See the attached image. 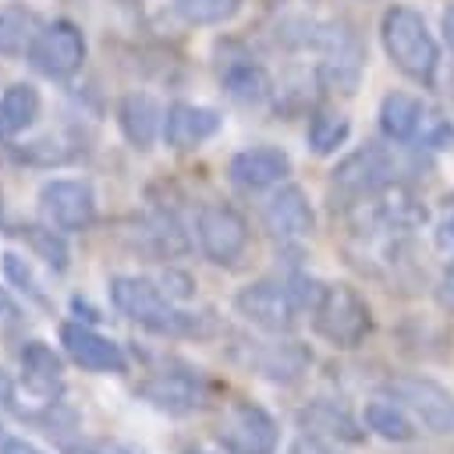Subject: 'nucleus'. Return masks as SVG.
Returning <instances> with one entry per match:
<instances>
[{
	"label": "nucleus",
	"instance_id": "14",
	"mask_svg": "<svg viewBox=\"0 0 454 454\" xmlns=\"http://www.w3.org/2000/svg\"><path fill=\"white\" fill-rule=\"evenodd\" d=\"M262 223L273 238L280 241H294L316 231V213L309 195L298 184H280L266 202H262Z\"/></svg>",
	"mask_w": 454,
	"mask_h": 454
},
{
	"label": "nucleus",
	"instance_id": "16",
	"mask_svg": "<svg viewBox=\"0 0 454 454\" xmlns=\"http://www.w3.org/2000/svg\"><path fill=\"white\" fill-rule=\"evenodd\" d=\"M223 117L213 106H199V103H170L163 114V142L177 153L184 149H199L202 142H209L220 131Z\"/></svg>",
	"mask_w": 454,
	"mask_h": 454
},
{
	"label": "nucleus",
	"instance_id": "30",
	"mask_svg": "<svg viewBox=\"0 0 454 454\" xmlns=\"http://www.w3.org/2000/svg\"><path fill=\"white\" fill-rule=\"evenodd\" d=\"M160 287L181 305V301H188L192 294H195V280L184 273V270H174V266H167L163 273H160Z\"/></svg>",
	"mask_w": 454,
	"mask_h": 454
},
{
	"label": "nucleus",
	"instance_id": "23",
	"mask_svg": "<svg viewBox=\"0 0 454 454\" xmlns=\"http://www.w3.org/2000/svg\"><path fill=\"white\" fill-rule=\"evenodd\" d=\"M43 110V96L32 82H14L0 96V138L21 135Z\"/></svg>",
	"mask_w": 454,
	"mask_h": 454
},
{
	"label": "nucleus",
	"instance_id": "34",
	"mask_svg": "<svg viewBox=\"0 0 454 454\" xmlns=\"http://www.w3.org/2000/svg\"><path fill=\"white\" fill-rule=\"evenodd\" d=\"M0 454H39L32 443H25V440H0Z\"/></svg>",
	"mask_w": 454,
	"mask_h": 454
},
{
	"label": "nucleus",
	"instance_id": "10",
	"mask_svg": "<svg viewBox=\"0 0 454 454\" xmlns=\"http://www.w3.org/2000/svg\"><path fill=\"white\" fill-rule=\"evenodd\" d=\"M195 238L209 262L231 266L248 248V223L245 216L227 202H206L195 213Z\"/></svg>",
	"mask_w": 454,
	"mask_h": 454
},
{
	"label": "nucleus",
	"instance_id": "2",
	"mask_svg": "<svg viewBox=\"0 0 454 454\" xmlns=\"http://www.w3.org/2000/svg\"><path fill=\"white\" fill-rule=\"evenodd\" d=\"M380 39H383V50L387 57L394 60V67L433 89L436 85V71H440V46L429 32V25L422 21L419 11L404 7V4H394L383 11V21H380Z\"/></svg>",
	"mask_w": 454,
	"mask_h": 454
},
{
	"label": "nucleus",
	"instance_id": "26",
	"mask_svg": "<svg viewBox=\"0 0 454 454\" xmlns=\"http://www.w3.org/2000/svg\"><path fill=\"white\" fill-rule=\"evenodd\" d=\"M348 135H351V121H348L340 110H333V106H316V110L309 114V131H305V138H309V149H312V153L326 156V153L340 149V145L348 142Z\"/></svg>",
	"mask_w": 454,
	"mask_h": 454
},
{
	"label": "nucleus",
	"instance_id": "9",
	"mask_svg": "<svg viewBox=\"0 0 454 454\" xmlns=\"http://www.w3.org/2000/svg\"><path fill=\"white\" fill-rule=\"evenodd\" d=\"M39 216L43 223L64 231V234H78L85 227H92L96 220V192L85 177H53L39 188Z\"/></svg>",
	"mask_w": 454,
	"mask_h": 454
},
{
	"label": "nucleus",
	"instance_id": "7",
	"mask_svg": "<svg viewBox=\"0 0 454 454\" xmlns=\"http://www.w3.org/2000/svg\"><path fill=\"white\" fill-rule=\"evenodd\" d=\"M135 397H142V401L153 404L156 411L188 415V411H199V408L209 401V383H206V376H202L199 369L174 365V369L149 372V376L135 387Z\"/></svg>",
	"mask_w": 454,
	"mask_h": 454
},
{
	"label": "nucleus",
	"instance_id": "27",
	"mask_svg": "<svg viewBox=\"0 0 454 454\" xmlns=\"http://www.w3.org/2000/svg\"><path fill=\"white\" fill-rule=\"evenodd\" d=\"M21 238L28 241V248H32L53 273H64V270H67L71 252H67L64 231L50 227V223H28V227H21Z\"/></svg>",
	"mask_w": 454,
	"mask_h": 454
},
{
	"label": "nucleus",
	"instance_id": "21",
	"mask_svg": "<svg viewBox=\"0 0 454 454\" xmlns=\"http://www.w3.org/2000/svg\"><path fill=\"white\" fill-rule=\"evenodd\" d=\"M298 426L319 440H340V443H362L365 440V429L344 408H337L330 401H309L305 408H298Z\"/></svg>",
	"mask_w": 454,
	"mask_h": 454
},
{
	"label": "nucleus",
	"instance_id": "35",
	"mask_svg": "<svg viewBox=\"0 0 454 454\" xmlns=\"http://www.w3.org/2000/svg\"><path fill=\"white\" fill-rule=\"evenodd\" d=\"M0 404L4 408L14 404V380H11V372H4V365H0Z\"/></svg>",
	"mask_w": 454,
	"mask_h": 454
},
{
	"label": "nucleus",
	"instance_id": "6",
	"mask_svg": "<svg viewBox=\"0 0 454 454\" xmlns=\"http://www.w3.org/2000/svg\"><path fill=\"white\" fill-rule=\"evenodd\" d=\"M390 181H394V160L380 145H362L333 167L330 188H333V199H340V209H348V206L376 195Z\"/></svg>",
	"mask_w": 454,
	"mask_h": 454
},
{
	"label": "nucleus",
	"instance_id": "8",
	"mask_svg": "<svg viewBox=\"0 0 454 454\" xmlns=\"http://www.w3.org/2000/svg\"><path fill=\"white\" fill-rule=\"evenodd\" d=\"M390 397L401 401L415 422H422L429 433L436 436H447L454 433V390H447L443 383L429 380V376H415V372H404V376H394L387 383Z\"/></svg>",
	"mask_w": 454,
	"mask_h": 454
},
{
	"label": "nucleus",
	"instance_id": "18",
	"mask_svg": "<svg viewBox=\"0 0 454 454\" xmlns=\"http://www.w3.org/2000/svg\"><path fill=\"white\" fill-rule=\"evenodd\" d=\"M21 362V383L46 404H53L64 390V362L46 340H28L18 355Z\"/></svg>",
	"mask_w": 454,
	"mask_h": 454
},
{
	"label": "nucleus",
	"instance_id": "3",
	"mask_svg": "<svg viewBox=\"0 0 454 454\" xmlns=\"http://www.w3.org/2000/svg\"><path fill=\"white\" fill-rule=\"evenodd\" d=\"M312 330L326 344L351 351L372 333V309L351 284H323V294L312 309Z\"/></svg>",
	"mask_w": 454,
	"mask_h": 454
},
{
	"label": "nucleus",
	"instance_id": "11",
	"mask_svg": "<svg viewBox=\"0 0 454 454\" xmlns=\"http://www.w3.org/2000/svg\"><path fill=\"white\" fill-rule=\"evenodd\" d=\"M220 443L227 454H273L277 422L252 401H234L220 422Z\"/></svg>",
	"mask_w": 454,
	"mask_h": 454
},
{
	"label": "nucleus",
	"instance_id": "17",
	"mask_svg": "<svg viewBox=\"0 0 454 454\" xmlns=\"http://www.w3.org/2000/svg\"><path fill=\"white\" fill-rule=\"evenodd\" d=\"M163 106L149 92H128L117 103V128L131 149H153L156 138H163Z\"/></svg>",
	"mask_w": 454,
	"mask_h": 454
},
{
	"label": "nucleus",
	"instance_id": "29",
	"mask_svg": "<svg viewBox=\"0 0 454 454\" xmlns=\"http://www.w3.org/2000/svg\"><path fill=\"white\" fill-rule=\"evenodd\" d=\"M0 259H4V277H7V280H11V284H14L18 291H21V294H28V298H32L35 305H50L25 255H18V252H4Z\"/></svg>",
	"mask_w": 454,
	"mask_h": 454
},
{
	"label": "nucleus",
	"instance_id": "15",
	"mask_svg": "<svg viewBox=\"0 0 454 454\" xmlns=\"http://www.w3.org/2000/svg\"><path fill=\"white\" fill-rule=\"evenodd\" d=\"M291 174V156L280 145H252L231 156L227 163V177L241 188V192H259L270 188L277 181H284Z\"/></svg>",
	"mask_w": 454,
	"mask_h": 454
},
{
	"label": "nucleus",
	"instance_id": "5",
	"mask_svg": "<svg viewBox=\"0 0 454 454\" xmlns=\"http://www.w3.org/2000/svg\"><path fill=\"white\" fill-rule=\"evenodd\" d=\"M85 35L74 21L67 18H57V21H46L39 28V35L32 39L28 46V64L43 74V78H53V82H67L82 71L85 64Z\"/></svg>",
	"mask_w": 454,
	"mask_h": 454
},
{
	"label": "nucleus",
	"instance_id": "37",
	"mask_svg": "<svg viewBox=\"0 0 454 454\" xmlns=\"http://www.w3.org/2000/svg\"><path fill=\"white\" fill-rule=\"evenodd\" d=\"M0 312H11V316L18 312V309H14V301H11V298H7L4 291H0Z\"/></svg>",
	"mask_w": 454,
	"mask_h": 454
},
{
	"label": "nucleus",
	"instance_id": "19",
	"mask_svg": "<svg viewBox=\"0 0 454 454\" xmlns=\"http://www.w3.org/2000/svg\"><path fill=\"white\" fill-rule=\"evenodd\" d=\"M135 245L149 255V259H177L188 252V238L174 216V209L167 206H156L153 213H145L138 220V231H135Z\"/></svg>",
	"mask_w": 454,
	"mask_h": 454
},
{
	"label": "nucleus",
	"instance_id": "1",
	"mask_svg": "<svg viewBox=\"0 0 454 454\" xmlns=\"http://www.w3.org/2000/svg\"><path fill=\"white\" fill-rule=\"evenodd\" d=\"M110 301L121 316L138 323L149 333L160 337H209L213 319L195 316L188 309H177V301L160 287V280L149 277H110Z\"/></svg>",
	"mask_w": 454,
	"mask_h": 454
},
{
	"label": "nucleus",
	"instance_id": "33",
	"mask_svg": "<svg viewBox=\"0 0 454 454\" xmlns=\"http://www.w3.org/2000/svg\"><path fill=\"white\" fill-rule=\"evenodd\" d=\"M440 301L454 312V259L443 266V273H440Z\"/></svg>",
	"mask_w": 454,
	"mask_h": 454
},
{
	"label": "nucleus",
	"instance_id": "12",
	"mask_svg": "<svg viewBox=\"0 0 454 454\" xmlns=\"http://www.w3.org/2000/svg\"><path fill=\"white\" fill-rule=\"evenodd\" d=\"M60 344L67 351V358L85 369V372H99V376H121L128 372V355L117 340L103 337L99 330L85 326V323H60Z\"/></svg>",
	"mask_w": 454,
	"mask_h": 454
},
{
	"label": "nucleus",
	"instance_id": "24",
	"mask_svg": "<svg viewBox=\"0 0 454 454\" xmlns=\"http://www.w3.org/2000/svg\"><path fill=\"white\" fill-rule=\"evenodd\" d=\"M362 422H365V429H372L376 436L394 440V443H408V440H415V433H419L411 411H408L401 401H394V397H376V401H369Z\"/></svg>",
	"mask_w": 454,
	"mask_h": 454
},
{
	"label": "nucleus",
	"instance_id": "31",
	"mask_svg": "<svg viewBox=\"0 0 454 454\" xmlns=\"http://www.w3.org/2000/svg\"><path fill=\"white\" fill-rule=\"evenodd\" d=\"M67 450H78V454H131L128 447H121V443H106V440H96V443H78V447H67Z\"/></svg>",
	"mask_w": 454,
	"mask_h": 454
},
{
	"label": "nucleus",
	"instance_id": "28",
	"mask_svg": "<svg viewBox=\"0 0 454 454\" xmlns=\"http://www.w3.org/2000/svg\"><path fill=\"white\" fill-rule=\"evenodd\" d=\"M245 0H170L184 25H223L241 11Z\"/></svg>",
	"mask_w": 454,
	"mask_h": 454
},
{
	"label": "nucleus",
	"instance_id": "36",
	"mask_svg": "<svg viewBox=\"0 0 454 454\" xmlns=\"http://www.w3.org/2000/svg\"><path fill=\"white\" fill-rule=\"evenodd\" d=\"M443 35H447V43L454 46V7L443 11Z\"/></svg>",
	"mask_w": 454,
	"mask_h": 454
},
{
	"label": "nucleus",
	"instance_id": "32",
	"mask_svg": "<svg viewBox=\"0 0 454 454\" xmlns=\"http://www.w3.org/2000/svg\"><path fill=\"white\" fill-rule=\"evenodd\" d=\"M291 454H330V447L319 440V436H298L294 443H291Z\"/></svg>",
	"mask_w": 454,
	"mask_h": 454
},
{
	"label": "nucleus",
	"instance_id": "22",
	"mask_svg": "<svg viewBox=\"0 0 454 454\" xmlns=\"http://www.w3.org/2000/svg\"><path fill=\"white\" fill-rule=\"evenodd\" d=\"M426 121V110H422V99L408 96V92H387L383 103H380V128L390 142H411L419 135Z\"/></svg>",
	"mask_w": 454,
	"mask_h": 454
},
{
	"label": "nucleus",
	"instance_id": "20",
	"mask_svg": "<svg viewBox=\"0 0 454 454\" xmlns=\"http://www.w3.org/2000/svg\"><path fill=\"white\" fill-rule=\"evenodd\" d=\"M312 362V351L298 340H273V344H255L248 348V365L277 383H291L298 380Z\"/></svg>",
	"mask_w": 454,
	"mask_h": 454
},
{
	"label": "nucleus",
	"instance_id": "38",
	"mask_svg": "<svg viewBox=\"0 0 454 454\" xmlns=\"http://www.w3.org/2000/svg\"><path fill=\"white\" fill-rule=\"evenodd\" d=\"M188 454H209V450H188Z\"/></svg>",
	"mask_w": 454,
	"mask_h": 454
},
{
	"label": "nucleus",
	"instance_id": "25",
	"mask_svg": "<svg viewBox=\"0 0 454 454\" xmlns=\"http://www.w3.org/2000/svg\"><path fill=\"white\" fill-rule=\"evenodd\" d=\"M43 21L32 7L25 4H7L0 7V57H21L28 53L32 39L39 35Z\"/></svg>",
	"mask_w": 454,
	"mask_h": 454
},
{
	"label": "nucleus",
	"instance_id": "13",
	"mask_svg": "<svg viewBox=\"0 0 454 454\" xmlns=\"http://www.w3.org/2000/svg\"><path fill=\"white\" fill-rule=\"evenodd\" d=\"M216 78L223 85V92L234 99V103H245V106H255L270 96V74L266 67L241 46V43H227L220 46L216 53Z\"/></svg>",
	"mask_w": 454,
	"mask_h": 454
},
{
	"label": "nucleus",
	"instance_id": "4",
	"mask_svg": "<svg viewBox=\"0 0 454 454\" xmlns=\"http://www.w3.org/2000/svg\"><path fill=\"white\" fill-rule=\"evenodd\" d=\"M234 309H238V316H245L255 330L273 333V337L291 333L294 323H298V316H301V305H298V298H294L287 277H284V280H280V277H277V280L266 277V280L245 284V287L234 294Z\"/></svg>",
	"mask_w": 454,
	"mask_h": 454
}]
</instances>
